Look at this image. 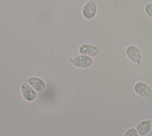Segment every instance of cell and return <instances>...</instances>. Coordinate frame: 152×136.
<instances>
[{
  "instance_id": "1",
  "label": "cell",
  "mask_w": 152,
  "mask_h": 136,
  "mask_svg": "<svg viewBox=\"0 0 152 136\" xmlns=\"http://www.w3.org/2000/svg\"><path fill=\"white\" fill-rule=\"evenodd\" d=\"M70 63L75 67L80 69L89 68L93 64V57L85 55H77L69 60Z\"/></svg>"
},
{
  "instance_id": "2",
  "label": "cell",
  "mask_w": 152,
  "mask_h": 136,
  "mask_svg": "<svg viewBox=\"0 0 152 136\" xmlns=\"http://www.w3.org/2000/svg\"><path fill=\"white\" fill-rule=\"evenodd\" d=\"M97 13V5L94 0H88L83 6L81 14L86 20H92Z\"/></svg>"
},
{
  "instance_id": "3",
  "label": "cell",
  "mask_w": 152,
  "mask_h": 136,
  "mask_svg": "<svg viewBox=\"0 0 152 136\" xmlns=\"http://www.w3.org/2000/svg\"><path fill=\"white\" fill-rule=\"evenodd\" d=\"M128 58L132 63L140 64L142 59V55L140 49L135 45H128L125 50Z\"/></svg>"
},
{
  "instance_id": "4",
  "label": "cell",
  "mask_w": 152,
  "mask_h": 136,
  "mask_svg": "<svg viewBox=\"0 0 152 136\" xmlns=\"http://www.w3.org/2000/svg\"><path fill=\"white\" fill-rule=\"evenodd\" d=\"M21 94L23 98L28 102L33 101L37 97L36 91L26 82L24 81L20 86Z\"/></svg>"
},
{
  "instance_id": "5",
  "label": "cell",
  "mask_w": 152,
  "mask_h": 136,
  "mask_svg": "<svg viewBox=\"0 0 152 136\" xmlns=\"http://www.w3.org/2000/svg\"><path fill=\"white\" fill-rule=\"evenodd\" d=\"M134 91L140 97H148L152 95L151 88L147 83L142 81H138L134 84Z\"/></svg>"
},
{
  "instance_id": "6",
  "label": "cell",
  "mask_w": 152,
  "mask_h": 136,
  "mask_svg": "<svg viewBox=\"0 0 152 136\" xmlns=\"http://www.w3.org/2000/svg\"><path fill=\"white\" fill-rule=\"evenodd\" d=\"M78 51L80 54L93 57L99 54L100 49L94 45L84 43L80 46Z\"/></svg>"
},
{
  "instance_id": "7",
  "label": "cell",
  "mask_w": 152,
  "mask_h": 136,
  "mask_svg": "<svg viewBox=\"0 0 152 136\" xmlns=\"http://www.w3.org/2000/svg\"><path fill=\"white\" fill-rule=\"evenodd\" d=\"M26 81L36 91L39 92H43L46 87V82L37 76H31L28 78Z\"/></svg>"
},
{
  "instance_id": "8",
  "label": "cell",
  "mask_w": 152,
  "mask_h": 136,
  "mask_svg": "<svg viewBox=\"0 0 152 136\" xmlns=\"http://www.w3.org/2000/svg\"><path fill=\"white\" fill-rule=\"evenodd\" d=\"M152 128V122L150 119H144L140 122L137 126L136 129L140 136H145L149 133Z\"/></svg>"
},
{
  "instance_id": "9",
  "label": "cell",
  "mask_w": 152,
  "mask_h": 136,
  "mask_svg": "<svg viewBox=\"0 0 152 136\" xmlns=\"http://www.w3.org/2000/svg\"><path fill=\"white\" fill-rule=\"evenodd\" d=\"M144 11L146 15L152 19V2H148L144 7Z\"/></svg>"
},
{
  "instance_id": "10",
  "label": "cell",
  "mask_w": 152,
  "mask_h": 136,
  "mask_svg": "<svg viewBox=\"0 0 152 136\" xmlns=\"http://www.w3.org/2000/svg\"><path fill=\"white\" fill-rule=\"evenodd\" d=\"M124 136H139V134L135 128H130L125 131Z\"/></svg>"
}]
</instances>
